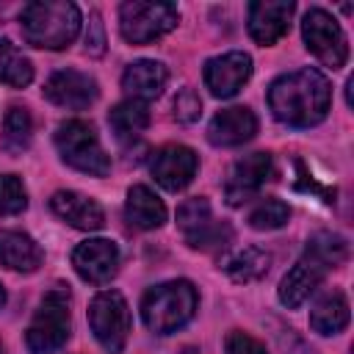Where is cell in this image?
<instances>
[{"label": "cell", "instance_id": "cell-1", "mask_svg": "<svg viewBox=\"0 0 354 354\" xmlns=\"http://www.w3.org/2000/svg\"><path fill=\"white\" fill-rule=\"evenodd\" d=\"M332 105V86L318 69H296L277 77L268 88V108L288 127H313L324 122Z\"/></svg>", "mask_w": 354, "mask_h": 354}, {"label": "cell", "instance_id": "cell-2", "mask_svg": "<svg viewBox=\"0 0 354 354\" xmlns=\"http://www.w3.org/2000/svg\"><path fill=\"white\" fill-rule=\"evenodd\" d=\"M22 36L33 47L64 50L80 30V8L66 0H36L19 14Z\"/></svg>", "mask_w": 354, "mask_h": 354}, {"label": "cell", "instance_id": "cell-3", "mask_svg": "<svg viewBox=\"0 0 354 354\" xmlns=\"http://www.w3.org/2000/svg\"><path fill=\"white\" fill-rule=\"evenodd\" d=\"M196 288L188 279H171L155 285L141 299V318L155 335H171L183 329L196 313Z\"/></svg>", "mask_w": 354, "mask_h": 354}, {"label": "cell", "instance_id": "cell-4", "mask_svg": "<svg viewBox=\"0 0 354 354\" xmlns=\"http://www.w3.org/2000/svg\"><path fill=\"white\" fill-rule=\"evenodd\" d=\"M72 321H69V290L55 285L44 293L28 332L25 346L30 354H53L58 351L69 337Z\"/></svg>", "mask_w": 354, "mask_h": 354}, {"label": "cell", "instance_id": "cell-5", "mask_svg": "<svg viewBox=\"0 0 354 354\" xmlns=\"http://www.w3.org/2000/svg\"><path fill=\"white\" fill-rule=\"evenodd\" d=\"M55 147H58L64 163H69L72 169H77L83 174L105 177L111 171V160L97 138L94 124H88L83 119H69V122L58 124Z\"/></svg>", "mask_w": 354, "mask_h": 354}, {"label": "cell", "instance_id": "cell-6", "mask_svg": "<svg viewBox=\"0 0 354 354\" xmlns=\"http://www.w3.org/2000/svg\"><path fill=\"white\" fill-rule=\"evenodd\" d=\"M180 19L177 6L171 3H144L127 0L119 8V30L130 44H149L169 33Z\"/></svg>", "mask_w": 354, "mask_h": 354}, {"label": "cell", "instance_id": "cell-7", "mask_svg": "<svg viewBox=\"0 0 354 354\" xmlns=\"http://www.w3.org/2000/svg\"><path fill=\"white\" fill-rule=\"evenodd\" d=\"M88 324L97 337V343L119 354L130 335V307L119 290H100L88 304Z\"/></svg>", "mask_w": 354, "mask_h": 354}, {"label": "cell", "instance_id": "cell-8", "mask_svg": "<svg viewBox=\"0 0 354 354\" xmlns=\"http://www.w3.org/2000/svg\"><path fill=\"white\" fill-rule=\"evenodd\" d=\"M301 36L307 50L329 69H340L348 58V41L337 19L324 8H310L301 22Z\"/></svg>", "mask_w": 354, "mask_h": 354}, {"label": "cell", "instance_id": "cell-9", "mask_svg": "<svg viewBox=\"0 0 354 354\" xmlns=\"http://www.w3.org/2000/svg\"><path fill=\"white\" fill-rule=\"evenodd\" d=\"M72 266L80 274V279L91 285H105L119 271V246L108 238H91L75 246Z\"/></svg>", "mask_w": 354, "mask_h": 354}, {"label": "cell", "instance_id": "cell-10", "mask_svg": "<svg viewBox=\"0 0 354 354\" xmlns=\"http://www.w3.org/2000/svg\"><path fill=\"white\" fill-rule=\"evenodd\" d=\"M97 80L80 69H58L44 83V97L66 111H86L97 100Z\"/></svg>", "mask_w": 354, "mask_h": 354}, {"label": "cell", "instance_id": "cell-11", "mask_svg": "<svg viewBox=\"0 0 354 354\" xmlns=\"http://www.w3.org/2000/svg\"><path fill=\"white\" fill-rule=\"evenodd\" d=\"M152 177L160 188L166 191H183L196 169H199V158L191 147H183V144H169V147H160L155 155H152Z\"/></svg>", "mask_w": 354, "mask_h": 354}, {"label": "cell", "instance_id": "cell-12", "mask_svg": "<svg viewBox=\"0 0 354 354\" xmlns=\"http://www.w3.org/2000/svg\"><path fill=\"white\" fill-rule=\"evenodd\" d=\"M252 77V58L241 50L216 55L205 64V86L210 88L213 97H235L243 83Z\"/></svg>", "mask_w": 354, "mask_h": 354}, {"label": "cell", "instance_id": "cell-13", "mask_svg": "<svg viewBox=\"0 0 354 354\" xmlns=\"http://www.w3.org/2000/svg\"><path fill=\"white\" fill-rule=\"evenodd\" d=\"M271 177V155L268 152H252L241 160H235V166L230 169L227 185H224V196L230 205H243L252 196L260 194L263 183Z\"/></svg>", "mask_w": 354, "mask_h": 354}, {"label": "cell", "instance_id": "cell-14", "mask_svg": "<svg viewBox=\"0 0 354 354\" xmlns=\"http://www.w3.org/2000/svg\"><path fill=\"white\" fill-rule=\"evenodd\" d=\"M296 6L293 3H277V0H257L249 6V33L257 44L268 47L279 41L293 19Z\"/></svg>", "mask_w": 354, "mask_h": 354}, {"label": "cell", "instance_id": "cell-15", "mask_svg": "<svg viewBox=\"0 0 354 354\" xmlns=\"http://www.w3.org/2000/svg\"><path fill=\"white\" fill-rule=\"evenodd\" d=\"M257 133V116L246 105L218 111L207 124V138L216 147H238Z\"/></svg>", "mask_w": 354, "mask_h": 354}, {"label": "cell", "instance_id": "cell-16", "mask_svg": "<svg viewBox=\"0 0 354 354\" xmlns=\"http://www.w3.org/2000/svg\"><path fill=\"white\" fill-rule=\"evenodd\" d=\"M50 207L58 218H64L69 227L75 230H100L105 224V213L102 207L86 196V194H77V191H55L53 199H50Z\"/></svg>", "mask_w": 354, "mask_h": 354}, {"label": "cell", "instance_id": "cell-17", "mask_svg": "<svg viewBox=\"0 0 354 354\" xmlns=\"http://www.w3.org/2000/svg\"><path fill=\"white\" fill-rule=\"evenodd\" d=\"M324 277H326V268H324L321 263H315L313 257L304 254V257L282 277V282H279V301H282L288 310L301 307V304L310 299V293L324 282Z\"/></svg>", "mask_w": 354, "mask_h": 354}, {"label": "cell", "instance_id": "cell-18", "mask_svg": "<svg viewBox=\"0 0 354 354\" xmlns=\"http://www.w3.org/2000/svg\"><path fill=\"white\" fill-rule=\"evenodd\" d=\"M166 66L158 61H136L124 69L122 75V88L127 91V100H138V102H149L155 97H160V91L166 88Z\"/></svg>", "mask_w": 354, "mask_h": 354}, {"label": "cell", "instance_id": "cell-19", "mask_svg": "<svg viewBox=\"0 0 354 354\" xmlns=\"http://www.w3.org/2000/svg\"><path fill=\"white\" fill-rule=\"evenodd\" d=\"M0 266L30 274L41 266V249L30 235L17 232V230H3L0 232Z\"/></svg>", "mask_w": 354, "mask_h": 354}, {"label": "cell", "instance_id": "cell-20", "mask_svg": "<svg viewBox=\"0 0 354 354\" xmlns=\"http://www.w3.org/2000/svg\"><path fill=\"white\" fill-rule=\"evenodd\" d=\"M124 213H127V221L133 227H138V230H155V227H160L166 221V205L147 185H133L127 191Z\"/></svg>", "mask_w": 354, "mask_h": 354}, {"label": "cell", "instance_id": "cell-21", "mask_svg": "<svg viewBox=\"0 0 354 354\" xmlns=\"http://www.w3.org/2000/svg\"><path fill=\"white\" fill-rule=\"evenodd\" d=\"M348 324V299L343 290L324 293L310 310V326L318 335H337Z\"/></svg>", "mask_w": 354, "mask_h": 354}, {"label": "cell", "instance_id": "cell-22", "mask_svg": "<svg viewBox=\"0 0 354 354\" xmlns=\"http://www.w3.org/2000/svg\"><path fill=\"white\" fill-rule=\"evenodd\" d=\"M108 124H111V130H113V136L119 141H130V138H136L138 133L147 130V124H149V108H147V102L124 100V102H119V105L111 108Z\"/></svg>", "mask_w": 354, "mask_h": 354}, {"label": "cell", "instance_id": "cell-23", "mask_svg": "<svg viewBox=\"0 0 354 354\" xmlns=\"http://www.w3.org/2000/svg\"><path fill=\"white\" fill-rule=\"evenodd\" d=\"M268 266H271V254L266 249H257V246H246L235 254H230L224 260V271L232 282H257L260 277L268 274Z\"/></svg>", "mask_w": 354, "mask_h": 354}, {"label": "cell", "instance_id": "cell-24", "mask_svg": "<svg viewBox=\"0 0 354 354\" xmlns=\"http://www.w3.org/2000/svg\"><path fill=\"white\" fill-rule=\"evenodd\" d=\"M307 257H313L315 263H321L329 271L348 260V243L337 232H318L307 241Z\"/></svg>", "mask_w": 354, "mask_h": 354}, {"label": "cell", "instance_id": "cell-25", "mask_svg": "<svg viewBox=\"0 0 354 354\" xmlns=\"http://www.w3.org/2000/svg\"><path fill=\"white\" fill-rule=\"evenodd\" d=\"M30 80H33L30 61L8 39H0V83L11 88H25Z\"/></svg>", "mask_w": 354, "mask_h": 354}, {"label": "cell", "instance_id": "cell-26", "mask_svg": "<svg viewBox=\"0 0 354 354\" xmlns=\"http://www.w3.org/2000/svg\"><path fill=\"white\" fill-rule=\"evenodd\" d=\"M30 138H33V119L28 108H19V105L8 108L3 122V147L8 152H22L30 147Z\"/></svg>", "mask_w": 354, "mask_h": 354}, {"label": "cell", "instance_id": "cell-27", "mask_svg": "<svg viewBox=\"0 0 354 354\" xmlns=\"http://www.w3.org/2000/svg\"><path fill=\"white\" fill-rule=\"evenodd\" d=\"M213 213H210V202L205 196H194V199H185L180 207H177V227L183 230L185 241H194L199 232H205L210 224H213Z\"/></svg>", "mask_w": 354, "mask_h": 354}, {"label": "cell", "instance_id": "cell-28", "mask_svg": "<svg viewBox=\"0 0 354 354\" xmlns=\"http://www.w3.org/2000/svg\"><path fill=\"white\" fill-rule=\"evenodd\" d=\"M288 218H290V207L277 196L260 199L249 213V224L254 230H279Z\"/></svg>", "mask_w": 354, "mask_h": 354}, {"label": "cell", "instance_id": "cell-29", "mask_svg": "<svg viewBox=\"0 0 354 354\" xmlns=\"http://www.w3.org/2000/svg\"><path fill=\"white\" fill-rule=\"evenodd\" d=\"M28 207V191L17 174H0V216H17Z\"/></svg>", "mask_w": 354, "mask_h": 354}, {"label": "cell", "instance_id": "cell-30", "mask_svg": "<svg viewBox=\"0 0 354 354\" xmlns=\"http://www.w3.org/2000/svg\"><path fill=\"white\" fill-rule=\"evenodd\" d=\"M199 113H202V100H199V94H196L194 88H183V91L177 94V100H174V116H177V122L191 124V122L199 119Z\"/></svg>", "mask_w": 354, "mask_h": 354}, {"label": "cell", "instance_id": "cell-31", "mask_svg": "<svg viewBox=\"0 0 354 354\" xmlns=\"http://www.w3.org/2000/svg\"><path fill=\"white\" fill-rule=\"evenodd\" d=\"M224 348H227V354H268L266 346H263L257 337H252V335H246V332H238V329L227 335Z\"/></svg>", "mask_w": 354, "mask_h": 354}, {"label": "cell", "instance_id": "cell-32", "mask_svg": "<svg viewBox=\"0 0 354 354\" xmlns=\"http://www.w3.org/2000/svg\"><path fill=\"white\" fill-rule=\"evenodd\" d=\"M86 50H88L91 55H100V53L105 50V33H102V22H100V14H97V11L91 14V22H88Z\"/></svg>", "mask_w": 354, "mask_h": 354}, {"label": "cell", "instance_id": "cell-33", "mask_svg": "<svg viewBox=\"0 0 354 354\" xmlns=\"http://www.w3.org/2000/svg\"><path fill=\"white\" fill-rule=\"evenodd\" d=\"M6 304V290H3V285H0V307Z\"/></svg>", "mask_w": 354, "mask_h": 354}, {"label": "cell", "instance_id": "cell-34", "mask_svg": "<svg viewBox=\"0 0 354 354\" xmlns=\"http://www.w3.org/2000/svg\"><path fill=\"white\" fill-rule=\"evenodd\" d=\"M180 354H196V351H194V348H183Z\"/></svg>", "mask_w": 354, "mask_h": 354}, {"label": "cell", "instance_id": "cell-35", "mask_svg": "<svg viewBox=\"0 0 354 354\" xmlns=\"http://www.w3.org/2000/svg\"><path fill=\"white\" fill-rule=\"evenodd\" d=\"M0 354H3V343H0Z\"/></svg>", "mask_w": 354, "mask_h": 354}]
</instances>
